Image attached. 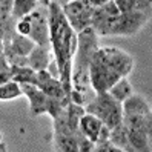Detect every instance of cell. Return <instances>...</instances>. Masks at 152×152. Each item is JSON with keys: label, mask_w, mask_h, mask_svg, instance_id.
Masks as SVG:
<instances>
[{"label": "cell", "mask_w": 152, "mask_h": 152, "mask_svg": "<svg viewBox=\"0 0 152 152\" xmlns=\"http://www.w3.org/2000/svg\"><path fill=\"white\" fill-rule=\"evenodd\" d=\"M49 28L54 58L58 65L63 86L71 97L72 94V61L78 40L58 2H49Z\"/></svg>", "instance_id": "1"}, {"label": "cell", "mask_w": 152, "mask_h": 152, "mask_svg": "<svg viewBox=\"0 0 152 152\" xmlns=\"http://www.w3.org/2000/svg\"><path fill=\"white\" fill-rule=\"evenodd\" d=\"M85 111L100 118L109 129L123 123V104L112 98L109 92H98L94 100L85 106Z\"/></svg>", "instance_id": "2"}, {"label": "cell", "mask_w": 152, "mask_h": 152, "mask_svg": "<svg viewBox=\"0 0 152 152\" xmlns=\"http://www.w3.org/2000/svg\"><path fill=\"white\" fill-rule=\"evenodd\" d=\"M91 63H102L109 66L114 72H117L121 78H128L134 69V58L131 54L120 48L114 46H100L92 56Z\"/></svg>", "instance_id": "3"}, {"label": "cell", "mask_w": 152, "mask_h": 152, "mask_svg": "<svg viewBox=\"0 0 152 152\" xmlns=\"http://www.w3.org/2000/svg\"><path fill=\"white\" fill-rule=\"evenodd\" d=\"M31 22L32 31L29 39L43 48H52L51 46V28H49V2H40L32 14L28 15Z\"/></svg>", "instance_id": "4"}, {"label": "cell", "mask_w": 152, "mask_h": 152, "mask_svg": "<svg viewBox=\"0 0 152 152\" xmlns=\"http://www.w3.org/2000/svg\"><path fill=\"white\" fill-rule=\"evenodd\" d=\"M89 77H91V86L97 94L109 92L111 88L121 80V77L117 72H114L109 66L102 65V63H91Z\"/></svg>", "instance_id": "5"}, {"label": "cell", "mask_w": 152, "mask_h": 152, "mask_svg": "<svg viewBox=\"0 0 152 152\" xmlns=\"http://www.w3.org/2000/svg\"><path fill=\"white\" fill-rule=\"evenodd\" d=\"M152 14L149 12H128V14H120V17L115 20L114 29L111 35H134L138 31L145 28L148 23L149 17Z\"/></svg>", "instance_id": "6"}, {"label": "cell", "mask_w": 152, "mask_h": 152, "mask_svg": "<svg viewBox=\"0 0 152 152\" xmlns=\"http://www.w3.org/2000/svg\"><path fill=\"white\" fill-rule=\"evenodd\" d=\"M22 91L23 95H26L29 100V111L32 115H40L48 112L49 97L42 89H39L35 85H22Z\"/></svg>", "instance_id": "7"}, {"label": "cell", "mask_w": 152, "mask_h": 152, "mask_svg": "<svg viewBox=\"0 0 152 152\" xmlns=\"http://www.w3.org/2000/svg\"><path fill=\"white\" fill-rule=\"evenodd\" d=\"M28 58H29V68H32L35 72H40V71H48V68H49L54 57L51 56L49 48L35 46Z\"/></svg>", "instance_id": "8"}, {"label": "cell", "mask_w": 152, "mask_h": 152, "mask_svg": "<svg viewBox=\"0 0 152 152\" xmlns=\"http://www.w3.org/2000/svg\"><path fill=\"white\" fill-rule=\"evenodd\" d=\"M103 124H104V123H103L100 118H97L95 115L85 114L83 117H82V120H80V131H82L91 141L97 143V141H98V135H100V131H102V128H103Z\"/></svg>", "instance_id": "9"}, {"label": "cell", "mask_w": 152, "mask_h": 152, "mask_svg": "<svg viewBox=\"0 0 152 152\" xmlns=\"http://www.w3.org/2000/svg\"><path fill=\"white\" fill-rule=\"evenodd\" d=\"M121 14L128 12H149L152 14V2L149 0H115Z\"/></svg>", "instance_id": "10"}, {"label": "cell", "mask_w": 152, "mask_h": 152, "mask_svg": "<svg viewBox=\"0 0 152 152\" xmlns=\"http://www.w3.org/2000/svg\"><path fill=\"white\" fill-rule=\"evenodd\" d=\"M109 141L114 146H117L118 149H121L123 152H135L129 141V134H128V128L121 123L120 126L111 129V137Z\"/></svg>", "instance_id": "11"}, {"label": "cell", "mask_w": 152, "mask_h": 152, "mask_svg": "<svg viewBox=\"0 0 152 152\" xmlns=\"http://www.w3.org/2000/svg\"><path fill=\"white\" fill-rule=\"evenodd\" d=\"M56 152H78L77 134H54Z\"/></svg>", "instance_id": "12"}, {"label": "cell", "mask_w": 152, "mask_h": 152, "mask_svg": "<svg viewBox=\"0 0 152 152\" xmlns=\"http://www.w3.org/2000/svg\"><path fill=\"white\" fill-rule=\"evenodd\" d=\"M35 46H37V45H35L29 37H23L20 34H15L10 46H3V48H10L12 52H15V54H19L22 57H29Z\"/></svg>", "instance_id": "13"}, {"label": "cell", "mask_w": 152, "mask_h": 152, "mask_svg": "<svg viewBox=\"0 0 152 152\" xmlns=\"http://www.w3.org/2000/svg\"><path fill=\"white\" fill-rule=\"evenodd\" d=\"M128 134H129V141H131V145L135 152H152L149 137L145 131L128 128Z\"/></svg>", "instance_id": "14"}, {"label": "cell", "mask_w": 152, "mask_h": 152, "mask_svg": "<svg viewBox=\"0 0 152 152\" xmlns=\"http://www.w3.org/2000/svg\"><path fill=\"white\" fill-rule=\"evenodd\" d=\"M40 2L37 0H14V10H12V19L15 22H20L22 19L32 14Z\"/></svg>", "instance_id": "15"}, {"label": "cell", "mask_w": 152, "mask_h": 152, "mask_svg": "<svg viewBox=\"0 0 152 152\" xmlns=\"http://www.w3.org/2000/svg\"><path fill=\"white\" fill-rule=\"evenodd\" d=\"M111 97L115 98L118 103H124L128 100L129 97L134 95V89H132V85L128 78H121L118 83H115L112 88H111V91H109Z\"/></svg>", "instance_id": "16"}, {"label": "cell", "mask_w": 152, "mask_h": 152, "mask_svg": "<svg viewBox=\"0 0 152 152\" xmlns=\"http://www.w3.org/2000/svg\"><path fill=\"white\" fill-rule=\"evenodd\" d=\"M86 114L85 106H80L77 103H69L66 108V115H68V124L75 134L80 131V120Z\"/></svg>", "instance_id": "17"}, {"label": "cell", "mask_w": 152, "mask_h": 152, "mask_svg": "<svg viewBox=\"0 0 152 152\" xmlns=\"http://www.w3.org/2000/svg\"><path fill=\"white\" fill-rule=\"evenodd\" d=\"M12 80L19 85H35L37 86V72L29 66L12 68Z\"/></svg>", "instance_id": "18"}, {"label": "cell", "mask_w": 152, "mask_h": 152, "mask_svg": "<svg viewBox=\"0 0 152 152\" xmlns=\"http://www.w3.org/2000/svg\"><path fill=\"white\" fill-rule=\"evenodd\" d=\"M23 91H22V85H19L17 82H8L5 85H0V100L6 102V100H14L17 97H22Z\"/></svg>", "instance_id": "19"}, {"label": "cell", "mask_w": 152, "mask_h": 152, "mask_svg": "<svg viewBox=\"0 0 152 152\" xmlns=\"http://www.w3.org/2000/svg\"><path fill=\"white\" fill-rule=\"evenodd\" d=\"M8 82H12V66L2 54L0 56V85H5Z\"/></svg>", "instance_id": "20"}, {"label": "cell", "mask_w": 152, "mask_h": 152, "mask_svg": "<svg viewBox=\"0 0 152 152\" xmlns=\"http://www.w3.org/2000/svg\"><path fill=\"white\" fill-rule=\"evenodd\" d=\"M77 141H78V152H94L95 143L89 140L82 131L77 132Z\"/></svg>", "instance_id": "21"}, {"label": "cell", "mask_w": 152, "mask_h": 152, "mask_svg": "<svg viewBox=\"0 0 152 152\" xmlns=\"http://www.w3.org/2000/svg\"><path fill=\"white\" fill-rule=\"evenodd\" d=\"M12 10H14V2L12 0H2V2H0V17H2V22L11 19Z\"/></svg>", "instance_id": "22"}, {"label": "cell", "mask_w": 152, "mask_h": 152, "mask_svg": "<svg viewBox=\"0 0 152 152\" xmlns=\"http://www.w3.org/2000/svg\"><path fill=\"white\" fill-rule=\"evenodd\" d=\"M17 34L23 35V37H29L31 35V31H32V26H31V22L28 17H25V19H22L20 22H17Z\"/></svg>", "instance_id": "23"}, {"label": "cell", "mask_w": 152, "mask_h": 152, "mask_svg": "<svg viewBox=\"0 0 152 152\" xmlns=\"http://www.w3.org/2000/svg\"><path fill=\"white\" fill-rule=\"evenodd\" d=\"M94 152H123V151L114 146L111 141H103V143H95Z\"/></svg>", "instance_id": "24"}, {"label": "cell", "mask_w": 152, "mask_h": 152, "mask_svg": "<svg viewBox=\"0 0 152 152\" xmlns=\"http://www.w3.org/2000/svg\"><path fill=\"white\" fill-rule=\"evenodd\" d=\"M48 72H49L52 77H54V78H60V80H61V75H60V69H58V65H57L56 58H52L51 65H49V68H48Z\"/></svg>", "instance_id": "25"}, {"label": "cell", "mask_w": 152, "mask_h": 152, "mask_svg": "<svg viewBox=\"0 0 152 152\" xmlns=\"http://www.w3.org/2000/svg\"><path fill=\"white\" fill-rule=\"evenodd\" d=\"M0 152H8V148H6V143L5 141L0 143Z\"/></svg>", "instance_id": "26"}]
</instances>
